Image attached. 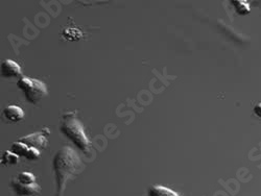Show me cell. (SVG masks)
Masks as SVG:
<instances>
[{"label":"cell","instance_id":"cell-1","mask_svg":"<svg viewBox=\"0 0 261 196\" xmlns=\"http://www.w3.org/2000/svg\"><path fill=\"white\" fill-rule=\"evenodd\" d=\"M54 170L57 180V195L63 196L66 184L83 170L81 158L69 146L62 147L54 159Z\"/></svg>","mask_w":261,"mask_h":196},{"label":"cell","instance_id":"cell-2","mask_svg":"<svg viewBox=\"0 0 261 196\" xmlns=\"http://www.w3.org/2000/svg\"><path fill=\"white\" fill-rule=\"evenodd\" d=\"M61 130L65 136H67V138H69L73 142V144L77 148H80L84 152L89 150L90 140L87 137L83 124L81 123L74 112L64 114L61 123Z\"/></svg>","mask_w":261,"mask_h":196},{"label":"cell","instance_id":"cell-3","mask_svg":"<svg viewBox=\"0 0 261 196\" xmlns=\"http://www.w3.org/2000/svg\"><path fill=\"white\" fill-rule=\"evenodd\" d=\"M17 86L23 92L27 99L34 104L38 103L42 98H44L48 94L46 85L39 79L22 77L19 79Z\"/></svg>","mask_w":261,"mask_h":196},{"label":"cell","instance_id":"cell-4","mask_svg":"<svg viewBox=\"0 0 261 196\" xmlns=\"http://www.w3.org/2000/svg\"><path fill=\"white\" fill-rule=\"evenodd\" d=\"M46 132L48 133L49 129L48 128H43L41 132L28 135L23 138H21L19 141L23 142L29 147H35V148H38V149L39 148H45L47 146V143H48Z\"/></svg>","mask_w":261,"mask_h":196},{"label":"cell","instance_id":"cell-5","mask_svg":"<svg viewBox=\"0 0 261 196\" xmlns=\"http://www.w3.org/2000/svg\"><path fill=\"white\" fill-rule=\"evenodd\" d=\"M12 187L19 196H36L41 191V188L37 183L34 185H22L16 179L13 181Z\"/></svg>","mask_w":261,"mask_h":196},{"label":"cell","instance_id":"cell-6","mask_svg":"<svg viewBox=\"0 0 261 196\" xmlns=\"http://www.w3.org/2000/svg\"><path fill=\"white\" fill-rule=\"evenodd\" d=\"M2 75L6 78L17 77L21 75V67L12 60H6L2 64Z\"/></svg>","mask_w":261,"mask_h":196},{"label":"cell","instance_id":"cell-7","mask_svg":"<svg viewBox=\"0 0 261 196\" xmlns=\"http://www.w3.org/2000/svg\"><path fill=\"white\" fill-rule=\"evenodd\" d=\"M4 116L11 122H18L24 118V111L18 105H9L4 110Z\"/></svg>","mask_w":261,"mask_h":196},{"label":"cell","instance_id":"cell-8","mask_svg":"<svg viewBox=\"0 0 261 196\" xmlns=\"http://www.w3.org/2000/svg\"><path fill=\"white\" fill-rule=\"evenodd\" d=\"M148 196H180V194L163 186H153L148 190Z\"/></svg>","mask_w":261,"mask_h":196},{"label":"cell","instance_id":"cell-9","mask_svg":"<svg viewBox=\"0 0 261 196\" xmlns=\"http://www.w3.org/2000/svg\"><path fill=\"white\" fill-rule=\"evenodd\" d=\"M29 149H30V147L27 144H24L23 142H21V141L14 142L11 146V151L12 152H14V154H16L19 157H24V158L28 154Z\"/></svg>","mask_w":261,"mask_h":196},{"label":"cell","instance_id":"cell-10","mask_svg":"<svg viewBox=\"0 0 261 196\" xmlns=\"http://www.w3.org/2000/svg\"><path fill=\"white\" fill-rule=\"evenodd\" d=\"M20 184L22 185H34L36 184V178L31 172H21L18 174L16 179Z\"/></svg>","mask_w":261,"mask_h":196},{"label":"cell","instance_id":"cell-11","mask_svg":"<svg viewBox=\"0 0 261 196\" xmlns=\"http://www.w3.org/2000/svg\"><path fill=\"white\" fill-rule=\"evenodd\" d=\"M19 161V156H17L14 152H12L11 150H7L5 151V154L3 155V159H2V163L5 165H13V164H17Z\"/></svg>","mask_w":261,"mask_h":196},{"label":"cell","instance_id":"cell-12","mask_svg":"<svg viewBox=\"0 0 261 196\" xmlns=\"http://www.w3.org/2000/svg\"><path fill=\"white\" fill-rule=\"evenodd\" d=\"M232 5L234 6L236 12L241 15H246L250 12V5L248 2H242V0H238V2H232Z\"/></svg>","mask_w":261,"mask_h":196},{"label":"cell","instance_id":"cell-13","mask_svg":"<svg viewBox=\"0 0 261 196\" xmlns=\"http://www.w3.org/2000/svg\"><path fill=\"white\" fill-rule=\"evenodd\" d=\"M64 38L71 41H76L82 38V33L76 29H66L64 31Z\"/></svg>","mask_w":261,"mask_h":196},{"label":"cell","instance_id":"cell-14","mask_svg":"<svg viewBox=\"0 0 261 196\" xmlns=\"http://www.w3.org/2000/svg\"><path fill=\"white\" fill-rule=\"evenodd\" d=\"M40 158V151L38 148H35V147H30L28 154L25 156V159L27 160H30V161H35L37 159Z\"/></svg>","mask_w":261,"mask_h":196},{"label":"cell","instance_id":"cell-15","mask_svg":"<svg viewBox=\"0 0 261 196\" xmlns=\"http://www.w3.org/2000/svg\"><path fill=\"white\" fill-rule=\"evenodd\" d=\"M254 113H255L259 118H261V102H259L258 104L255 105V107H254Z\"/></svg>","mask_w":261,"mask_h":196}]
</instances>
